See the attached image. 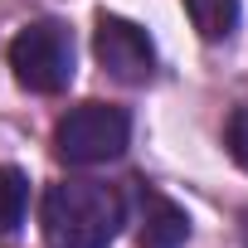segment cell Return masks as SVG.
Instances as JSON below:
<instances>
[{
	"label": "cell",
	"mask_w": 248,
	"mask_h": 248,
	"mask_svg": "<svg viewBox=\"0 0 248 248\" xmlns=\"http://www.w3.org/2000/svg\"><path fill=\"white\" fill-rule=\"evenodd\" d=\"M127 224V200L107 180H59L44 190L39 229L49 248H107Z\"/></svg>",
	"instance_id": "6da1fadb"
},
{
	"label": "cell",
	"mask_w": 248,
	"mask_h": 248,
	"mask_svg": "<svg viewBox=\"0 0 248 248\" xmlns=\"http://www.w3.org/2000/svg\"><path fill=\"white\" fill-rule=\"evenodd\" d=\"M127 141H132V117L112 102H78L54 122V156L78 170L117 161Z\"/></svg>",
	"instance_id": "7a4b0ae2"
},
{
	"label": "cell",
	"mask_w": 248,
	"mask_h": 248,
	"mask_svg": "<svg viewBox=\"0 0 248 248\" xmlns=\"http://www.w3.org/2000/svg\"><path fill=\"white\" fill-rule=\"evenodd\" d=\"M238 238H243V248H248V209L238 214Z\"/></svg>",
	"instance_id": "9c48e42d"
},
{
	"label": "cell",
	"mask_w": 248,
	"mask_h": 248,
	"mask_svg": "<svg viewBox=\"0 0 248 248\" xmlns=\"http://www.w3.org/2000/svg\"><path fill=\"white\" fill-rule=\"evenodd\" d=\"M93 54H97V63H102L107 78L127 83V88H141L156 73V44H151V34L141 25H132V20H122V15H107V10L97 15Z\"/></svg>",
	"instance_id": "277c9868"
},
{
	"label": "cell",
	"mask_w": 248,
	"mask_h": 248,
	"mask_svg": "<svg viewBox=\"0 0 248 248\" xmlns=\"http://www.w3.org/2000/svg\"><path fill=\"white\" fill-rule=\"evenodd\" d=\"M10 73L25 93L54 97L73 83V30L63 20H34L10 39Z\"/></svg>",
	"instance_id": "3957f363"
},
{
	"label": "cell",
	"mask_w": 248,
	"mask_h": 248,
	"mask_svg": "<svg viewBox=\"0 0 248 248\" xmlns=\"http://www.w3.org/2000/svg\"><path fill=\"white\" fill-rule=\"evenodd\" d=\"M190 214L156 185H137V248H185Z\"/></svg>",
	"instance_id": "5b68a950"
},
{
	"label": "cell",
	"mask_w": 248,
	"mask_h": 248,
	"mask_svg": "<svg viewBox=\"0 0 248 248\" xmlns=\"http://www.w3.org/2000/svg\"><path fill=\"white\" fill-rule=\"evenodd\" d=\"M30 214V180L15 166H0V238H15Z\"/></svg>",
	"instance_id": "52a82bcc"
},
{
	"label": "cell",
	"mask_w": 248,
	"mask_h": 248,
	"mask_svg": "<svg viewBox=\"0 0 248 248\" xmlns=\"http://www.w3.org/2000/svg\"><path fill=\"white\" fill-rule=\"evenodd\" d=\"M185 15L195 20V30H200V39L204 44H219V39H229L233 30H238V0H185Z\"/></svg>",
	"instance_id": "8992f818"
},
{
	"label": "cell",
	"mask_w": 248,
	"mask_h": 248,
	"mask_svg": "<svg viewBox=\"0 0 248 248\" xmlns=\"http://www.w3.org/2000/svg\"><path fill=\"white\" fill-rule=\"evenodd\" d=\"M224 146H229L233 166H243V170H248V102H243V107H233L229 127H224Z\"/></svg>",
	"instance_id": "ba28073f"
}]
</instances>
